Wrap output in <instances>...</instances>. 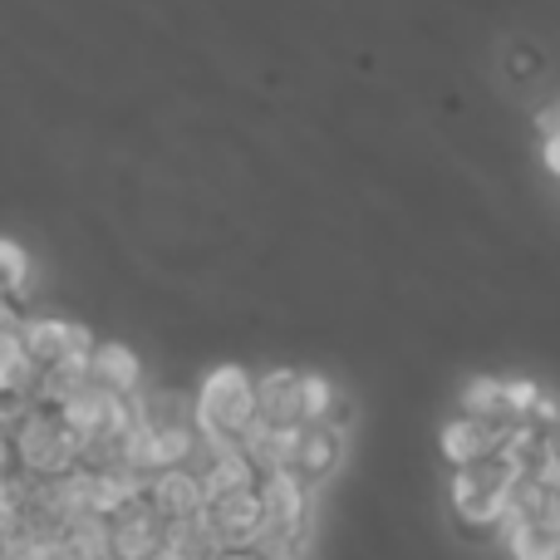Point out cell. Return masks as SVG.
I'll use <instances>...</instances> for the list:
<instances>
[{"label":"cell","instance_id":"6","mask_svg":"<svg viewBox=\"0 0 560 560\" xmlns=\"http://www.w3.org/2000/svg\"><path fill=\"white\" fill-rule=\"evenodd\" d=\"M339 457H345V433L329 423H305L295 433V453H290V472L315 492L325 477H335Z\"/></svg>","mask_w":560,"mask_h":560},{"label":"cell","instance_id":"9","mask_svg":"<svg viewBox=\"0 0 560 560\" xmlns=\"http://www.w3.org/2000/svg\"><path fill=\"white\" fill-rule=\"evenodd\" d=\"M89 378L94 384H104L108 394H124L133 398L138 384H143V364H138V354L128 345H118V339H108V345L94 349V364H89Z\"/></svg>","mask_w":560,"mask_h":560},{"label":"cell","instance_id":"16","mask_svg":"<svg viewBox=\"0 0 560 560\" xmlns=\"http://www.w3.org/2000/svg\"><path fill=\"white\" fill-rule=\"evenodd\" d=\"M217 560H271V556L261 546H226V551H217Z\"/></svg>","mask_w":560,"mask_h":560},{"label":"cell","instance_id":"1","mask_svg":"<svg viewBox=\"0 0 560 560\" xmlns=\"http://www.w3.org/2000/svg\"><path fill=\"white\" fill-rule=\"evenodd\" d=\"M256 423H261L256 378L236 364L212 369L202 394H197V428H202L207 453H242Z\"/></svg>","mask_w":560,"mask_h":560},{"label":"cell","instance_id":"3","mask_svg":"<svg viewBox=\"0 0 560 560\" xmlns=\"http://www.w3.org/2000/svg\"><path fill=\"white\" fill-rule=\"evenodd\" d=\"M512 482H516V467H512V457H506L502 447L487 453L482 463L453 472L447 502H453L457 526L472 532V536H502L506 506H512Z\"/></svg>","mask_w":560,"mask_h":560},{"label":"cell","instance_id":"13","mask_svg":"<svg viewBox=\"0 0 560 560\" xmlns=\"http://www.w3.org/2000/svg\"><path fill=\"white\" fill-rule=\"evenodd\" d=\"M339 388L329 384L325 374H305V423H329L339 408Z\"/></svg>","mask_w":560,"mask_h":560},{"label":"cell","instance_id":"10","mask_svg":"<svg viewBox=\"0 0 560 560\" xmlns=\"http://www.w3.org/2000/svg\"><path fill=\"white\" fill-rule=\"evenodd\" d=\"M438 447H443V457H447V463H453V472H463V467L482 463L487 453H497L492 433H487L482 423H472V418H467V413L447 418V423H443V433H438Z\"/></svg>","mask_w":560,"mask_h":560},{"label":"cell","instance_id":"14","mask_svg":"<svg viewBox=\"0 0 560 560\" xmlns=\"http://www.w3.org/2000/svg\"><path fill=\"white\" fill-rule=\"evenodd\" d=\"M0 261H5V315H20V285H25V271H30L20 242L0 246Z\"/></svg>","mask_w":560,"mask_h":560},{"label":"cell","instance_id":"12","mask_svg":"<svg viewBox=\"0 0 560 560\" xmlns=\"http://www.w3.org/2000/svg\"><path fill=\"white\" fill-rule=\"evenodd\" d=\"M217 551H222V541H217L207 512L183 516V522L167 526V556H177V560H217Z\"/></svg>","mask_w":560,"mask_h":560},{"label":"cell","instance_id":"8","mask_svg":"<svg viewBox=\"0 0 560 560\" xmlns=\"http://www.w3.org/2000/svg\"><path fill=\"white\" fill-rule=\"evenodd\" d=\"M153 506L167 516V522H183V516L207 512V487L197 467H173V472L153 477Z\"/></svg>","mask_w":560,"mask_h":560},{"label":"cell","instance_id":"18","mask_svg":"<svg viewBox=\"0 0 560 560\" xmlns=\"http://www.w3.org/2000/svg\"><path fill=\"white\" fill-rule=\"evenodd\" d=\"M556 522H560V482H556Z\"/></svg>","mask_w":560,"mask_h":560},{"label":"cell","instance_id":"5","mask_svg":"<svg viewBox=\"0 0 560 560\" xmlns=\"http://www.w3.org/2000/svg\"><path fill=\"white\" fill-rule=\"evenodd\" d=\"M207 522H212L217 541L226 546H261L266 536V502L261 487H246V492H226L207 502Z\"/></svg>","mask_w":560,"mask_h":560},{"label":"cell","instance_id":"4","mask_svg":"<svg viewBox=\"0 0 560 560\" xmlns=\"http://www.w3.org/2000/svg\"><path fill=\"white\" fill-rule=\"evenodd\" d=\"M20 335H25V349L30 359H35L39 378L45 374H59V369H74V374H89V364H94V339H89V329L69 325V319H25L20 325Z\"/></svg>","mask_w":560,"mask_h":560},{"label":"cell","instance_id":"17","mask_svg":"<svg viewBox=\"0 0 560 560\" xmlns=\"http://www.w3.org/2000/svg\"><path fill=\"white\" fill-rule=\"evenodd\" d=\"M541 153H546V167H551V173L560 177V138H546Z\"/></svg>","mask_w":560,"mask_h":560},{"label":"cell","instance_id":"7","mask_svg":"<svg viewBox=\"0 0 560 560\" xmlns=\"http://www.w3.org/2000/svg\"><path fill=\"white\" fill-rule=\"evenodd\" d=\"M256 394H261L266 428H305V374L271 369V374L256 378Z\"/></svg>","mask_w":560,"mask_h":560},{"label":"cell","instance_id":"11","mask_svg":"<svg viewBox=\"0 0 560 560\" xmlns=\"http://www.w3.org/2000/svg\"><path fill=\"white\" fill-rule=\"evenodd\" d=\"M497 541L512 560H560V522H506Z\"/></svg>","mask_w":560,"mask_h":560},{"label":"cell","instance_id":"2","mask_svg":"<svg viewBox=\"0 0 560 560\" xmlns=\"http://www.w3.org/2000/svg\"><path fill=\"white\" fill-rule=\"evenodd\" d=\"M5 433L15 438L20 463L35 482H59V477L84 467V438L69 423L65 404H55V398H35L20 423H5Z\"/></svg>","mask_w":560,"mask_h":560},{"label":"cell","instance_id":"19","mask_svg":"<svg viewBox=\"0 0 560 560\" xmlns=\"http://www.w3.org/2000/svg\"><path fill=\"white\" fill-rule=\"evenodd\" d=\"M158 560H177V556H167V551H163V556H158Z\"/></svg>","mask_w":560,"mask_h":560},{"label":"cell","instance_id":"15","mask_svg":"<svg viewBox=\"0 0 560 560\" xmlns=\"http://www.w3.org/2000/svg\"><path fill=\"white\" fill-rule=\"evenodd\" d=\"M546 477H551V487L560 482V418L546 428Z\"/></svg>","mask_w":560,"mask_h":560}]
</instances>
